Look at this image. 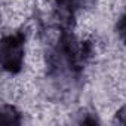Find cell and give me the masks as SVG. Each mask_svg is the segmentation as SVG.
Here are the masks:
<instances>
[{
  "instance_id": "cell-1",
  "label": "cell",
  "mask_w": 126,
  "mask_h": 126,
  "mask_svg": "<svg viewBox=\"0 0 126 126\" xmlns=\"http://www.w3.org/2000/svg\"><path fill=\"white\" fill-rule=\"evenodd\" d=\"M24 43L25 34L21 31L11 33L2 40V65L3 70L16 74L21 71L24 64Z\"/></svg>"
},
{
  "instance_id": "cell-2",
  "label": "cell",
  "mask_w": 126,
  "mask_h": 126,
  "mask_svg": "<svg viewBox=\"0 0 126 126\" xmlns=\"http://www.w3.org/2000/svg\"><path fill=\"white\" fill-rule=\"evenodd\" d=\"M19 120V114L18 111L12 107V105H3L2 110V123L3 125H18Z\"/></svg>"
},
{
  "instance_id": "cell-3",
  "label": "cell",
  "mask_w": 126,
  "mask_h": 126,
  "mask_svg": "<svg viewBox=\"0 0 126 126\" xmlns=\"http://www.w3.org/2000/svg\"><path fill=\"white\" fill-rule=\"evenodd\" d=\"M117 30H119V34L126 40V12L122 15V18L119 19V24H117Z\"/></svg>"
},
{
  "instance_id": "cell-4",
  "label": "cell",
  "mask_w": 126,
  "mask_h": 126,
  "mask_svg": "<svg viewBox=\"0 0 126 126\" xmlns=\"http://www.w3.org/2000/svg\"><path fill=\"white\" fill-rule=\"evenodd\" d=\"M117 122L119 123H123V125H126V104L117 111Z\"/></svg>"
}]
</instances>
